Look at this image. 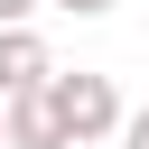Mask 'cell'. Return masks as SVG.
I'll list each match as a JSON object with an SVG mask.
<instances>
[{
  "label": "cell",
  "instance_id": "1",
  "mask_svg": "<svg viewBox=\"0 0 149 149\" xmlns=\"http://www.w3.org/2000/svg\"><path fill=\"white\" fill-rule=\"evenodd\" d=\"M47 93H56V112H65V130H74V149H102V140H121V121H130V102H121V84L112 74H93V65H56L47 74Z\"/></svg>",
  "mask_w": 149,
  "mask_h": 149
},
{
  "label": "cell",
  "instance_id": "2",
  "mask_svg": "<svg viewBox=\"0 0 149 149\" xmlns=\"http://www.w3.org/2000/svg\"><path fill=\"white\" fill-rule=\"evenodd\" d=\"M56 74V47L37 37V19H19V28H0V93H37Z\"/></svg>",
  "mask_w": 149,
  "mask_h": 149
},
{
  "label": "cell",
  "instance_id": "3",
  "mask_svg": "<svg viewBox=\"0 0 149 149\" xmlns=\"http://www.w3.org/2000/svg\"><path fill=\"white\" fill-rule=\"evenodd\" d=\"M9 149H74V130H65V112H56L47 84L37 93H9Z\"/></svg>",
  "mask_w": 149,
  "mask_h": 149
},
{
  "label": "cell",
  "instance_id": "4",
  "mask_svg": "<svg viewBox=\"0 0 149 149\" xmlns=\"http://www.w3.org/2000/svg\"><path fill=\"white\" fill-rule=\"evenodd\" d=\"M121 149H149V102H140V112L121 121Z\"/></svg>",
  "mask_w": 149,
  "mask_h": 149
},
{
  "label": "cell",
  "instance_id": "5",
  "mask_svg": "<svg viewBox=\"0 0 149 149\" xmlns=\"http://www.w3.org/2000/svg\"><path fill=\"white\" fill-rule=\"evenodd\" d=\"M47 0H0V28H19V19H37Z\"/></svg>",
  "mask_w": 149,
  "mask_h": 149
},
{
  "label": "cell",
  "instance_id": "6",
  "mask_svg": "<svg viewBox=\"0 0 149 149\" xmlns=\"http://www.w3.org/2000/svg\"><path fill=\"white\" fill-rule=\"evenodd\" d=\"M47 9H65V19H102L112 0H47Z\"/></svg>",
  "mask_w": 149,
  "mask_h": 149
},
{
  "label": "cell",
  "instance_id": "7",
  "mask_svg": "<svg viewBox=\"0 0 149 149\" xmlns=\"http://www.w3.org/2000/svg\"><path fill=\"white\" fill-rule=\"evenodd\" d=\"M0 149H9V93H0Z\"/></svg>",
  "mask_w": 149,
  "mask_h": 149
}]
</instances>
